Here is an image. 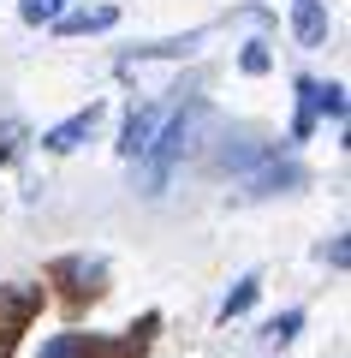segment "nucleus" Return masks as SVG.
I'll list each match as a JSON object with an SVG mask.
<instances>
[{"label": "nucleus", "mask_w": 351, "mask_h": 358, "mask_svg": "<svg viewBox=\"0 0 351 358\" xmlns=\"http://www.w3.org/2000/svg\"><path fill=\"white\" fill-rule=\"evenodd\" d=\"M202 120H209V114H202V108L191 102V108H179V114L161 126V138H149V150H143V155H149V185H143V192H161V185H167V173H173V167L185 162L191 150H197Z\"/></svg>", "instance_id": "f257e3e1"}, {"label": "nucleus", "mask_w": 351, "mask_h": 358, "mask_svg": "<svg viewBox=\"0 0 351 358\" xmlns=\"http://www.w3.org/2000/svg\"><path fill=\"white\" fill-rule=\"evenodd\" d=\"M298 179H304L298 162H274V155H262V162L251 167V179H244V192H251V197H268V192H292Z\"/></svg>", "instance_id": "f03ea898"}, {"label": "nucleus", "mask_w": 351, "mask_h": 358, "mask_svg": "<svg viewBox=\"0 0 351 358\" xmlns=\"http://www.w3.org/2000/svg\"><path fill=\"white\" fill-rule=\"evenodd\" d=\"M96 120H101V108L89 102L84 114H72V120H66V126H54V131H48V138H42V143H48V150H60V155H66V150H77V143H84L89 131H96Z\"/></svg>", "instance_id": "7ed1b4c3"}, {"label": "nucleus", "mask_w": 351, "mask_h": 358, "mask_svg": "<svg viewBox=\"0 0 351 358\" xmlns=\"http://www.w3.org/2000/svg\"><path fill=\"white\" fill-rule=\"evenodd\" d=\"M292 30H298L304 48H322V42H327V13H322V0H298V13H292Z\"/></svg>", "instance_id": "20e7f679"}, {"label": "nucleus", "mask_w": 351, "mask_h": 358, "mask_svg": "<svg viewBox=\"0 0 351 358\" xmlns=\"http://www.w3.org/2000/svg\"><path fill=\"white\" fill-rule=\"evenodd\" d=\"M155 138V108H131L126 114V138H119V155H143Z\"/></svg>", "instance_id": "39448f33"}, {"label": "nucleus", "mask_w": 351, "mask_h": 358, "mask_svg": "<svg viewBox=\"0 0 351 358\" xmlns=\"http://www.w3.org/2000/svg\"><path fill=\"white\" fill-rule=\"evenodd\" d=\"M113 18H119L113 6H89V13H72V18H60V30H66V36H84V30H107Z\"/></svg>", "instance_id": "423d86ee"}, {"label": "nucleus", "mask_w": 351, "mask_h": 358, "mask_svg": "<svg viewBox=\"0 0 351 358\" xmlns=\"http://www.w3.org/2000/svg\"><path fill=\"white\" fill-rule=\"evenodd\" d=\"M310 102H315V114L345 120V96H339V84H315V78H310Z\"/></svg>", "instance_id": "0eeeda50"}, {"label": "nucleus", "mask_w": 351, "mask_h": 358, "mask_svg": "<svg viewBox=\"0 0 351 358\" xmlns=\"http://www.w3.org/2000/svg\"><path fill=\"white\" fill-rule=\"evenodd\" d=\"M66 13V0H18V18L24 24H54Z\"/></svg>", "instance_id": "6e6552de"}, {"label": "nucleus", "mask_w": 351, "mask_h": 358, "mask_svg": "<svg viewBox=\"0 0 351 358\" xmlns=\"http://www.w3.org/2000/svg\"><path fill=\"white\" fill-rule=\"evenodd\" d=\"M42 358H89V341L84 334H60V341L42 346Z\"/></svg>", "instance_id": "1a4fd4ad"}, {"label": "nucleus", "mask_w": 351, "mask_h": 358, "mask_svg": "<svg viewBox=\"0 0 351 358\" xmlns=\"http://www.w3.org/2000/svg\"><path fill=\"white\" fill-rule=\"evenodd\" d=\"M310 126H315V102H310V78L298 84V120H292V138H310Z\"/></svg>", "instance_id": "9d476101"}, {"label": "nucleus", "mask_w": 351, "mask_h": 358, "mask_svg": "<svg viewBox=\"0 0 351 358\" xmlns=\"http://www.w3.org/2000/svg\"><path fill=\"white\" fill-rule=\"evenodd\" d=\"M298 329H304V310H286V317H280L274 329H268V341H274V346H286V341H292Z\"/></svg>", "instance_id": "9b49d317"}, {"label": "nucleus", "mask_w": 351, "mask_h": 358, "mask_svg": "<svg viewBox=\"0 0 351 358\" xmlns=\"http://www.w3.org/2000/svg\"><path fill=\"white\" fill-rule=\"evenodd\" d=\"M256 305V281H244V287H232V299H226V317H239V310H251Z\"/></svg>", "instance_id": "f8f14e48"}, {"label": "nucleus", "mask_w": 351, "mask_h": 358, "mask_svg": "<svg viewBox=\"0 0 351 358\" xmlns=\"http://www.w3.org/2000/svg\"><path fill=\"white\" fill-rule=\"evenodd\" d=\"M327 263L345 268V263H351V245H345V239H334V245H327Z\"/></svg>", "instance_id": "ddd939ff"}, {"label": "nucleus", "mask_w": 351, "mask_h": 358, "mask_svg": "<svg viewBox=\"0 0 351 358\" xmlns=\"http://www.w3.org/2000/svg\"><path fill=\"white\" fill-rule=\"evenodd\" d=\"M268 66V48H244V72H262Z\"/></svg>", "instance_id": "4468645a"}]
</instances>
